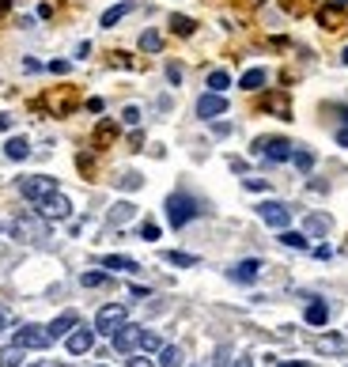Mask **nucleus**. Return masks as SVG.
<instances>
[{"mask_svg":"<svg viewBox=\"0 0 348 367\" xmlns=\"http://www.w3.org/2000/svg\"><path fill=\"white\" fill-rule=\"evenodd\" d=\"M12 235L19 238V243H42V238L50 235V227H46V220L38 216V212H23V216L12 220Z\"/></svg>","mask_w":348,"mask_h":367,"instance_id":"nucleus-1","label":"nucleus"},{"mask_svg":"<svg viewBox=\"0 0 348 367\" xmlns=\"http://www.w3.org/2000/svg\"><path fill=\"white\" fill-rule=\"evenodd\" d=\"M12 345L27 348V352H42V348H50V345H53V337H50V330H46V326L27 322V326H19V330H15Z\"/></svg>","mask_w":348,"mask_h":367,"instance_id":"nucleus-2","label":"nucleus"},{"mask_svg":"<svg viewBox=\"0 0 348 367\" xmlns=\"http://www.w3.org/2000/svg\"><path fill=\"white\" fill-rule=\"evenodd\" d=\"M193 216H197V201L190 194H171L167 197V223L171 227H185Z\"/></svg>","mask_w":348,"mask_h":367,"instance_id":"nucleus-3","label":"nucleus"},{"mask_svg":"<svg viewBox=\"0 0 348 367\" xmlns=\"http://www.w3.org/2000/svg\"><path fill=\"white\" fill-rule=\"evenodd\" d=\"M19 194L30 205H38L42 197L57 194V178H50V174H27V178H19Z\"/></svg>","mask_w":348,"mask_h":367,"instance_id":"nucleus-4","label":"nucleus"},{"mask_svg":"<svg viewBox=\"0 0 348 367\" xmlns=\"http://www.w3.org/2000/svg\"><path fill=\"white\" fill-rule=\"evenodd\" d=\"M125 318H129L125 303H107V307H99V314H95V333H110V337H114V330Z\"/></svg>","mask_w":348,"mask_h":367,"instance_id":"nucleus-5","label":"nucleus"},{"mask_svg":"<svg viewBox=\"0 0 348 367\" xmlns=\"http://www.w3.org/2000/svg\"><path fill=\"white\" fill-rule=\"evenodd\" d=\"M35 212H38L42 220H68V216H72V201H68V197H64L61 189H57V194L42 197V201L35 205Z\"/></svg>","mask_w":348,"mask_h":367,"instance_id":"nucleus-6","label":"nucleus"},{"mask_svg":"<svg viewBox=\"0 0 348 367\" xmlns=\"http://www.w3.org/2000/svg\"><path fill=\"white\" fill-rule=\"evenodd\" d=\"M254 148L262 151V156L269 159V163H288L291 151H295V144H291V140H284V137H262Z\"/></svg>","mask_w":348,"mask_h":367,"instance_id":"nucleus-7","label":"nucleus"},{"mask_svg":"<svg viewBox=\"0 0 348 367\" xmlns=\"http://www.w3.org/2000/svg\"><path fill=\"white\" fill-rule=\"evenodd\" d=\"M257 216H262V223H269V227L284 231L288 220H291V209H288V205H280V201H262V205H257Z\"/></svg>","mask_w":348,"mask_h":367,"instance_id":"nucleus-8","label":"nucleus"},{"mask_svg":"<svg viewBox=\"0 0 348 367\" xmlns=\"http://www.w3.org/2000/svg\"><path fill=\"white\" fill-rule=\"evenodd\" d=\"M228 114V99H223L220 91H208L197 99V117H205V122H212V117Z\"/></svg>","mask_w":348,"mask_h":367,"instance_id":"nucleus-9","label":"nucleus"},{"mask_svg":"<svg viewBox=\"0 0 348 367\" xmlns=\"http://www.w3.org/2000/svg\"><path fill=\"white\" fill-rule=\"evenodd\" d=\"M114 348H118V352H129V356H133L136 348H140V326L121 322L118 330H114Z\"/></svg>","mask_w":348,"mask_h":367,"instance_id":"nucleus-10","label":"nucleus"},{"mask_svg":"<svg viewBox=\"0 0 348 367\" xmlns=\"http://www.w3.org/2000/svg\"><path fill=\"white\" fill-rule=\"evenodd\" d=\"M91 345H95V330H84V326H76V330L64 337V348H68V356H84V352H91Z\"/></svg>","mask_w":348,"mask_h":367,"instance_id":"nucleus-11","label":"nucleus"},{"mask_svg":"<svg viewBox=\"0 0 348 367\" xmlns=\"http://www.w3.org/2000/svg\"><path fill=\"white\" fill-rule=\"evenodd\" d=\"M329 231H333V220H329L326 212H311V216L303 220V235L306 238H326Z\"/></svg>","mask_w":348,"mask_h":367,"instance_id":"nucleus-12","label":"nucleus"},{"mask_svg":"<svg viewBox=\"0 0 348 367\" xmlns=\"http://www.w3.org/2000/svg\"><path fill=\"white\" fill-rule=\"evenodd\" d=\"M76 326H80V314H76V310H64V314H57L50 326H46V330H50V337H53V341H61V337H68V333L76 330Z\"/></svg>","mask_w":348,"mask_h":367,"instance_id":"nucleus-13","label":"nucleus"},{"mask_svg":"<svg viewBox=\"0 0 348 367\" xmlns=\"http://www.w3.org/2000/svg\"><path fill=\"white\" fill-rule=\"evenodd\" d=\"M257 273H262V261H257V258H246V261H239V265H235L228 276H231L235 284H254Z\"/></svg>","mask_w":348,"mask_h":367,"instance_id":"nucleus-14","label":"nucleus"},{"mask_svg":"<svg viewBox=\"0 0 348 367\" xmlns=\"http://www.w3.org/2000/svg\"><path fill=\"white\" fill-rule=\"evenodd\" d=\"M314 348H318L322 356H341L345 352V337L341 333H318V337H314Z\"/></svg>","mask_w":348,"mask_h":367,"instance_id":"nucleus-15","label":"nucleus"},{"mask_svg":"<svg viewBox=\"0 0 348 367\" xmlns=\"http://www.w3.org/2000/svg\"><path fill=\"white\" fill-rule=\"evenodd\" d=\"M102 269H118V273H136V261L133 258H121V254H107V258H102Z\"/></svg>","mask_w":348,"mask_h":367,"instance_id":"nucleus-16","label":"nucleus"},{"mask_svg":"<svg viewBox=\"0 0 348 367\" xmlns=\"http://www.w3.org/2000/svg\"><path fill=\"white\" fill-rule=\"evenodd\" d=\"M23 356H27V348L4 345V348H0V367H23Z\"/></svg>","mask_w":348,"mask_h":367,"instance_id":"nucleus-17","label":"nucleus"},{"mask_svg":"<svg viewBox=\"0 0 348 367\" xmlns=\"http://www.w3.org/2000/svg\"><path fill=\"white\" fill-rule=\"evenodd\" d=\"M4 156H8V159H15V163H23V159L30 156V144H27L23 137H12V140L4 144Z\"/></svg>","mask_w":348,"mask_h":367,"instance_id":"nucleus-18","label":"nucleus"},{"mask_svg":"<svg viewBox=\"0 0 348 367\" xmlns=\"http://www.w3.org/2000/svg\"><path fill=\"white\" fill-rule=\"evenodd\" d=\"M306 326H326V318H329V307H326V303H322V299H314L311 303V307H306Z\"/></svg>","mask_w":348,"mask_h":367,"instance_id":"nucleus-19","label":"nucleus"},{"mask_svg":"<svg viewBox=\"0 0 348 367\" xmlns=\"http://www.w3.org/2000/svg\"><path fill=\"white\" fill-rule=\"evenodd\" d=\"M159 367H182V348L178 345H163L159 348V360H156Z\"/></svg>","mask_w":348,"mask_h":367,"instance_id":"nucleus-20","label":"nucleus"},{"mask_svg":"<svg viewBox=\"0 0 348 367\" xmlns=\"http://www.w3.org/2000/svg\"><path fill=\"white\" fill-rule=\"evenodd\" d=\"M133 216H136V209H133L129 201H118L114 209H110V223H114V227H121V223H129Z\"/></svg>","mask_w":348,"mask_h":367,"instance_id":"nucleus-21","label":"nucleus"},{"mask_svg":"<svg viewBox=\"0 0 348 367\" xmlns=\"http://www.w3.org/2000/svg\"><path fill=\"white\" fill-rule=\"evenodd\" d=\"M265 87V68H250L242 73V91H262Z\"/></svg>","mask_w":348,"mask_h":367,"instance_id":"nucleus-22","label":"nucleus"},{"mask_svg":"<svg viewBox=\"0 0 348 367\" xmlns=\"http://www.w3.org/2000/svg\"><path fill=\"white\" fill-rule=\"evenodd\" d=\"M114 137H118V125L114 122H99V125H95V144H110Z\"/></svg>","mask_w":348,"mask_h":367,"instance_id":"nucleus-23","label":"nucleus"},{"mask_svg":"<svg viewBox=\"0 0 348 367\" xmlns=\"http://www.w3.org/2000/svg\"><path fill=\"white\" fill-rule=\"evenodd\" d=\"M140 50H144V53H159V50H163V38H159V30H144V35H140Z\"/></svg>","mask_w":348,"mask_h":367,"instance_id":"nucleus-24","label":"nucleus"},{"mask_svg":"<svg viewBox=\"0 0 348 367\" xmlns=\"http://www.w3.org/2000/svg\"><path fill=\"white\" fill-rule=\"evenodd\" d=\"M280 243H284V246H291V250H306V235H303V231H280Z\"/></svg>","mask_w":348,"mask_h":367,"instance_id":"nucleus-25","label":"nucleus"},{"mask_svg":"<svg viewBox=\"0 0 348 367\" xmlns=\"http://www.w3.org/2000/svg\"><path fill=\"white\" fill-rule=\"evenodd\" d=\"M193 27H197V23L185 19V15H171V30H174L178 38H190V35H193Z\"/></svg>","mask_w":348,"mask_h":367,"instance_id":"nucleus-26","label":"nucleus"},{"mask_svg":"<svg viewBox=\"0 0 348 367\" xmlns=\"http://www.w3.org/2000/svg\"><path fill=\"white\" fill-rule=\"evenodd\" d=\"M318 23L326 30H337V23H341V12L337 8H318Z\"/></svg>","mask_w":348,"mask_h":367,"instance_id":"nucleus-27","label":"nucleus"},{"mask_svg":"<svg viewBox=\"0 0 348 367\" xmlns=\"http://www.w3.org/2000/svg\"><path fill=\"white\" fill-rule=\"evenodd\" d=\"M262 106H265V110H277L280 117H288V114H291V106H288V99H284V95H269V99H265Z\"/></svg>","mask_w":348,"mask_h":367,"instance_id":"nucleus-28","label":"nucleus"},{"mask_svg":"<svg viewBox=\"0 0 348 367\" xmlns=\"http://www.w3.org/2000/svg\"><path fill=\"white\" fill-rule=\"evenodd\" d=\"M140 348H144V352H159V348H163V341H159V333H152V330H140Z\"/></svg>","mask_w":348,"mask_h":367,"instance_id":"nucleus-29","label":"nucleus"},{"mask_svg":"<svg viewBox=\"0 0 348 367\" xmlns=\"http://www.w3.org/2000/svg\"><path fill=\"white\" fill-rule=\"evenodd\" d=\"M129 15V4H114L110 12H102V27H114L118 19H125Z\"/></svg>","mask_w":348,"mask_h":367,"instance_id":"nucleus-30","label":"nucleus"},{"mask_svg":"<svg viewBox=\"0 0 348 367\" xmlns=\"http://www.w3.org/2000/svg\"><path fill=\"white\" fill-rule=\"evenodd\" d=\"M208 87H212V91H220V95H223V87H231V76L223 73V68H216V73H208Z\"/></svg>","mask_w":348,"mask_h":367,"instance_id":"nucleus-31","label":"nucleus"},{"mask_svg":"<svg viewBox=\"0 0 348 367\" xmlns=\"http://www.w3.org/2000/svg\"><path fill=\"white\" fill-rule=\"evenodd\" d=\"M291 163H295L299 171H311V167H314V151H306V148L291 151Z\"/></svg>","mask_w":348,"mask_h":367,"instance_id":"nucleus-32","label":"nucleus"},{"mask_svg":"<svg viewBox=\"0 0 348 367\" xmlns=\"http://www.w3.org/2000/svg\"><path fill=\"white\" fill-rule=\"evenodd\" d=\"M167 261H171V265H197V258H193V254H182V250H171Z\"/></svg>","mask_w":348,"mask_h":367,"instance_id":"nucleus-33","label":"nucleus"},{"mask_svg":"<svg viewBox=\"0 0 348 367\" xmlns=\"http://www.w3.org/2000/svg\"><path fill=\"white\" fill-rule=\"evenodd\" d=\"M80 284H84V288H102V284H107V273H84Z\"/></svg>","mask_w":348,"mask_h":367,"instance_id":"nucleus-34","label":"nucleus"},{"mask_svg":"<svg viewBox=\"0 0 348 367\" xmlns=\"http://www.w3.org/2000/svg\"><path fill=\"white\" fill-rule=\"evenodd\" d=\"M121 122L136 129V125H140V106H125V110H121Z\"/></svg>","mask_w":348,"mask_h":367,"instance_id":"nucleus-35","label":"nucleus"},{"mask_svg":"<svg viewBox=\"0 0 348 367\" xmlns=\"http://www.w3.org/2000/svg\"><path fill=\"white\" fill-rule=\"evenodd\" d=\"M140 235L148 238V243H156V238H159V227H156V223H144V227H140Z\"/></svg>","mask_w":348,"mask_h":367,"instance_id":"nucleus-36","label":"nucleus"},{"mask_svg":"<svg viewBox=\"0 0 348 367\" xmlns=\"http://www.w3.org/2000/svg\"><path fill=\"white\" fill-rule=\"evenodd\" d=\"M242 186H246V189H269V182H265V178H242Z\"/></svg>","mask_w":348,"mask_h":367,"instance_id":"nucleus-37","label":"nucleus"},{"mask_svg":"<svg viewBox=\"0 0 348 367\" xmlns=\"http://www.w3.org/2000/svg\"><path fill=\"white\" fill-rule=\"evenodd\" d=\"M121 186H125V189H140V174H125V178H121Z\"/></svg>","mask_w":348,"mask_h":367,"instance_id":"nucleus-38","label":"nucleus"},{"mask_svg":"<svg viewBox=\"0 0 348 367\" xmlns=\"http://www.w3.org/2000/svg\"><path fill=\"white\" fill-rule=\"evenodd\" d=\"M125 367H156V360H148V356H133Z\"/></svg>","mask_w":348,"mask_h":367,"instance_id":"nucleus-39","label":"nucleus"},{"mask_svg":"<svg viewBox=\"0 0 348 367\" xmlns=\"http://www.w3.org/2000/svg\"><path fill=\"white\" fill-rule=\"evenodd\" d=\"M50 73H57V76H64V73H68V61H50Z\"/></svg>","mask_w":348,"mask_h":367,"instance_id":"nucleus-40","label":"nucleus"},{"mask_svg":"<svg viewBox=\"0 0 348 367\" xmlns=\"http://www.w3.org/2000/svg\"><path fill=\"white\" fill-rule=\"evenodd\" d=\"M167 76H171V84H178V79H182V68L171 65V68H167Z\"/></svg>","mask_w":348,"mask_h":367,"instance_id":"nucleus-41","label":"nucleus"},{"mask_svg":"<svg viewBox=\"0 0 348 367\" xmlns=\"http://www.w3.org/2000/svg\"><path fill=\"white\" fill-rule=\"evenodd\" d=\"M4 129H12V117H8V114H0V133H4Z\"/></svg>","mask_w":348,"mask_h":367,"instance_id":"nucleus-42","label":"nucleus"},{"mask_svg":"<svg viewBox=\"0 0 348 367\" xmlns=\"http://www.w3.org/2000/svg\"><path fill=\"white\" fill-rule=\"evenodd\" d=\"M337 144H345V148H348V129H341V133H337Z\"/></svg>","mask_w":348,"mask_h":367,"instance_id":"nucleus-43","label":"nucleus"},{"mask_svg":"<svg viewBox=\"0 0 348 367\" xmlns=\"http://www.w3.org/2000/svg\"><path fill=\"white\" fill-rule=\"evenodd\" d=\"M8 8H12V0H0V15H4V12H8Z\"/></svg>","mask_w":348,"mask_h":367,"instance_id":"nucleus-44","label":"nucleus"},{"mask_svg":"<svg viewBox=\"0 0 348 367\" xmlns=\"http://www.w3.org/2000/svg\"><path fill=\"white\" fill-rule=\"evenodd\" d=\"M235 367H254V364H250V360H246V356H242V360H239V364H235Z\"/></svg>","mask_w":348,"mask_h":367,"instance_id":"nucleus-45","label":"nucleus"},{"mask_svg":"<svg viewBox=\"0 0 348 367\" xmlns=\"http://www.w3.org/2000/svg\"><path fill=\"white\" fill-rule=\"evenodd\" d=\"M277 367H306V364H277Z\"/></svg>","mask_w":348,"mask_h":367,"instance_id":"nucleus-46","label":"nucleus"},{"mask_svg":"<svg viewBox=\"0 0 348 367\" xmlns=\"http://www.w3.org/2000/svg\"><path fill=\"white\" fill-rule=\"evenodd\" d=\"M4 322H8V314H4V310H0V326H4Z\"/></svg>","mask_w":348,"mask_h":367,"instance_id":"nucleus-47","label":"nucleus"},{"mask_svg":"<svg viewBox=\"0 0 348 367\" xmlns=\"http://www.w3.org/2000/svg\"><path fill=\"white\" fill-rule=\"evenodd\" d=\"M345 4H348V0H337V8H345Z\"/></svg>","mask_w":348,"mask_h":367,"instance_id":"nucleus-48","label":"nucleus"},{"mask_svg":"<svg viewBox=\"0 0 348 367\" xmlns=\"http://www.w3.org/2000/svg\"><path fill=\"white\" fill-rule=\"evenodd\" d=\"M341 117H345V122H348V110H345V114H341Z\"/></svg>","mask_w":348,"mask_h":367,"instance_id":"nucleus-49","label":"nucleus"},{"mask_svg":"<svg viewBox=\"0 0 348 367\" xmlns=\"http://www.w3.org/2000/svg\"><path fill=\"white\" fill-rule=\"evenodd\" d=\"M30 367H42V364H30Z\"/></svg>","mask_w":348,"mask_h":367,"instance_id":"nucleus-50","label":"nucleus"}]
</instances>
